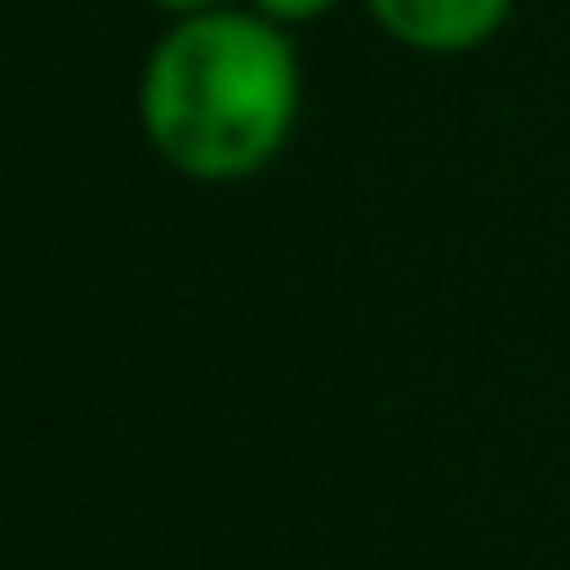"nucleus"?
Masks as SVG:
<instances>
[{"label":"nucleus","mask_w":570,"mask_h":570,"mask_svg":"<svg viewBox=\"0 0 570 570\" xmlns=\"http://www.w3.org/2000/svg\"><path fill=\"white\" fill-rule=\"evenodd\" d=\"M301 99L288 38L252 13H190L141 75L148 141L190 178H246L283 148Z\"/></svg>","instance_id":"nucleus-1"},{"label":"nucleus","mask_w":570,"mask_h":570,"mask_svg":"<svg viewBox=\"0 0 570 570\" xmlns=\"http://www.w3.org/2000/svg\"><path fill=\"white\" fill-rule=\"evenodd\" d=\"M154 7H173V13H215V0H154Z\"/></svg>","instance_id":"nucleus-4"},{"label":"nucleus","mask_w":570,"mask_h":570,"mask_svg":"<svg viewBox=\"0 0 570 570\" xmlns=\"http://www.w3.org/2000/svg\"><path fill=\"white\" fill-rule=\"evenodd\" d=\"M368 7L411 50H472L509 13V0H368Z\"/></svg>","instance_id":"nucleus-2"},{"label":"nucleus","mask_w":570,"mask_h":570,"mask_svg":"<svg viewBox=\"0 0 570 570\" xmlns=\"http://www.w3.org/2000/svg\"><path fill=\"white\" fill-rule=\"evenodd\" d=\"M271 19H313V13H325L332 0H258Z\"/></svg>","instance_id":"nucleus-3"}]
</instances>
